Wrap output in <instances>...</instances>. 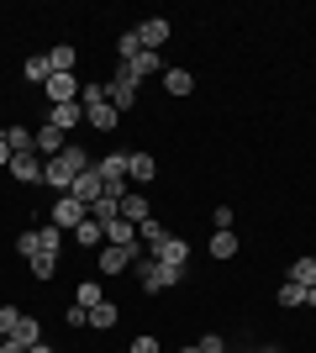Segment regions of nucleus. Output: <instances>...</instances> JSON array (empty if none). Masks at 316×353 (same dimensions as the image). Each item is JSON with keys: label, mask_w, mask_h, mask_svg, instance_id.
I'll use <instances>...</instances> for the list:
<instances>
[{"label": "nucleus", "mask_w": 316, "mask_h": 353, "mask_svg": "<svg viewBox=\"0 0 316 353\" xmlns=\"http://www.w3.org/2000/svg\"><path fill=\"white\" fill-rule=\"evenodd\" d=\"M85 169H90V153H85L79 143H69L59 159H48V163H43V185H53L59 195H69V190H74V179L85 174Z\"/></svg>", "instance_id": "f257e3e1"}, {"label": "nucleus", "mask_w": 316, "mask_h": 353, "mask_svg": "<svg viewBox=\"0 0 316 353\" xmlns=\"http://www.w3.org/2000/svg\"><path fill=\"white\" fill-rule=\"evenodd\" d=\"M16 253H21V259H59V253H63V227L48 221V227L21 232V237H16Z\"/></svg>", "instance_id": "f03ea898"}, {"label": "nucleus", "mask_w": 316, "mask_h": 353, "mask_svg": "<svg viewBox=\"0 0 316 353\" xmlns=\"http://www.w3.org/2000/svg\"><path fill=\"white\" fill-rule=\"evenodd\" d=\"M137 259H148V248H143V243H127V248L105 243V248L95 253V269H101V274H121V269H132Z\"/></svg>", "instance_id": "7ed1b4c3"}, {"label": "nucleus", "mask_w": 316, "mask_h": 353, "mask_svg": "<svg viewBox=\"0 0 316 353\" xmlns=\"http://www.w3.org/2000/svg\"><path fill=\"white\" fill-rule=\"evenodd\" d=\"M95 174H101V185H105V195H111V201H121V195H127V153H105L101 163H95Z\"/></svg>", "instance_id": "20e7f679"}, {"label": "nucleus", "mask_w": 316, "mask_h": 353, "mask_svg": "<svg viewBox=\"0 0 316 353\" xmlns=\"http://www.w3.org/2000/svg\"><path fill=\"white\" fill-rule=\"evenodd\" d=\"M185 269H169L158 264V259H137V280H143V290H169V285H180Z\"/></svg>", "instance_id": "39448f33"}, {"label": "nucleus", "mask_w": 316, "mask_h": 353, "mask_svg": "<svg viewBox=\"0 0 316 353\" xmlns=\"http://www.w3.org/2000/svg\"><path fill=\"white\" fill-rule=\"evenodd\" d=\"M148 259H158V264H169V269H185L190 264V243H185L180 232H169V237H158L148 248Z\"/></svg>", "instance_id": "423d86ee"}, {"label": "nucleus", "mask_w": 316, "mask_h": 353, "mask_svg": "<svg viewBox=\"0 0 316 353\" xmlns=\"http://www.w3.org/2000/svg\"><path fill=\"white\" fill-rule=\"evenodd\" d=\"M105 101L116 105V111H132L137 105V79L121 69V63H116V79H105Z\"/></svg>", "instance_id": "0eeeda50"}, {"label": "nucleus", "mask_w": 316, "mask_h": 353, "mask_svg": "<svg viewBox=\"0 0 316 353\" xmlns=\"http://www.w3.org/2000/svg\"><path fill=\"white\" fill-rule=\"evenodd\" d=\"M79 121H85V105H79V101H63V105H48V127H59V132H63V137L74 132Z\"/></svg>", "instance_id": "6e6552de"}, {"label": "nucleus", "mask_w": 316, "mask_h": 353, "mask_svg": "<svg viewBox=\"0 0 316 353\" xmlns=\"http://www.w3.org/2000/svg\"><path fill=\"white\" fill-rule=\"evenodd\" d=\"M85 216H90V206L74 201V195H59V201H53V227H79Z\"/></svg>", "instance_id": "1a4fd4ad"}, {"label": "nucleus", "mask_w": 316, "mask_h": 353, "mask_svg": "<svg viewBox=\"0 0 316 353\" xmlns=\"http://www.w3.org/2000/svg\"><path fill=\"white\" fill-rule=\"evenodd\" d=\"M11 179L16 185H43V159H37V153H16L11 159Z\"/></svg>", "instance_id": "9d476101"}, {"label": "nucleus", "mask_w": 316, "mask_h": 353, "mask_svg": "<svg viewBox=\"0 0 316 353\" xmlns=\"http://www.w3.org/2000/svg\"><path fill=\"white\" fill-rule=\"evenodd\" d=\"M169 32H174V27H169L164 16H148V21H143V27H137V43L148 48V53H158V48L169 43Z\"/></svg>", "instance_id": "9b49d317"}, {"label": "nucleus", "mask_w": 316, "mask_h": 353, "mask_svg": "<svg viewBox=\"0 0 316 353\" xmlns=\"http://www.w3.org/2000/svg\"><path fill=\"white\" fill-rule=\"evenodd\" d=\"M79 90L85 85H74V74H53V79L43 85V95H48V105H63V101H74Z\"/></svg>", "instance_id": "f8f14e48"}, {"label": "nucleus", "mask_w": 316, "mask_h": 353, "mask_svg": "<svg viewBox=\"0 0 316 353\" xmlns=\"http://www.w3.org/2000/svg\"><path fill=\"white\" fill-rule=\"evenodd\" d=\"M69 195H74V201H85V206H95V201H101V195H105L101 174H95V163H90V169H85V174L74 179V190H69Z\"/></svg>", "instance_id": "ddd939ff"}, {"label": "nucleus", "mask_w": 316, "mask_h": 353, "mask_svg": "<svg viewBox=\"0 0 316 353\" xmlns=\"http://www.w3.org/2000/svg\"><path fill=\"white\" fill-rule=\"evenodd\" d=\"M116 105L111 101H95V105H85V127H95V132H111V127H116Z\"/></svg>", "instance_id": "4468645a"}, {"label": "nucleus", "mask_w": 316, "mask_h": 353, "mask_svg": "<svg viewBox=\"0 0 316 353\" xmlns=\"http://www.w3.org/2000/svg\"><path fill=\"white\" fill-rule=\"evenodd\" d=\"M69 143H74V137H63L59 127H48V121L37 127V153H48V159H59V153H63Z\"/></svg>", "instance_id": "2eb2a0df"}, {"label": "nucleus", "mask_w": 316, "mask_h": 353, "mask_svg": "<svg viewBox=\"0 0 316 353\" xmlns=\"http://www.w3.org/2000/svg\"><path fill=\"white\" fill-rule=\"evenodd\" d=\"M196 90V74L190 69H164V95H174V101H185Z\"/></svg>", "instance_id": "dca6fc26"}, {"label": "nucleus", "mask_w": 316, "mask_h": 353, "mask_svg": "<svg viewBox=\"0 0 316 353\" xmlns=\"http://www.w3.org/2000/svg\"><path fill=\"white\" fill-rule=\"evenodd\" d=\"M148 216H153L148 195H137V190H127V195H121V221H132V227H137V221H148Z\"/></svg>", "instance_id": "f3484780"}, {"label": "nucleus", "mask_w": 316, "mask_h": 353, "mask_svg": "<svg viewBox=\"0 0 316 353\" xmlns=\"http://www.w3.org/2000/svg\"><path fill=\"white\" fill-rule=\"evenodd\" d=\"M121 69H127V74H132V79H137V85H143L148 74H158V69H164V59H158V53H148V48H143V53H137L132 63H121Z\"/></svg>", "instance_id": "a211bd4d"}, {"label": "nucleus", "mask_w": 316, "mask_h": 353, "mask_svg": "<svg viewBox=\"0 0 316 353\" xmlns=\"http://www.w3.org/2000/svg\"><path fill=\"white\" fill-rule=\"evenodd\" d=\"M101 243H105V227H101L95 216H85V221L74 227V248H101Z\"/></svg>", "instance_id": "6ab92c4d"}, {"label": "nucleus", "mask_w": 316, "mask_h": 353, "mask_svg": "<svg viewBox=\"0 0 316 353\" xmlns=\"http://www.w3.org/2000/svg\"><path fill=\"white\" fill-rule=\"evenodd\" d=\"M127 174H132V179H137V185H148V179H153V174H158V163H153V159H148V153H127Z\"/></svg>", "instance_id": "aec40b11"}, {"label": "nucleus", "mask_w": 316, "mask_h": 353, "mask_svg": "<svg viewBox=\"0 0 316 353\" xmlns=\"http://www.w3.org/2000/svg\"><path fill=\"white\" fill-rule=\"evenodd\" d=\"M105 243H116V248H127V243H137V227L132 221H105Z\"/></svg>", "instance_id": "412c9836"}, {"label": "nucleus", "mask_w": 316, "mask_h": 353, "mask_svg": "<svg viewBox=\"0 0 316 353\" xmlns=\"http://www.w3.org/2000/svg\"><path fill=\"white\" fill-rule=\"evenodd\" d=\"M11 338H16V343H27V348H32V343H43V322L21 311V322H16V332H11Z\"/></svg>", "instance_id": "4be33fe9"}, {"label": "nucleus", "mask_w": 316, "mask_h": 353, "mask_svg": "<svg viewBox=\"0 0 316 353\" xmlns=\"http://www.w3.org/2000/svg\"><path fill=\"white\" fill-rule=\"evenodd\" d=\"M290 280L311 290V285H316V253H306V259H295V264H290Z\"/></svg>", "instance_id": "5701e85b"}, {"label": "nucleus", "mask_w": 316, "mask_h": 353, "mask_svg": "<svg viewBox=\"0 0 316 353\" xmlns=\"http://www.w3.org/2000/svg\"><path fill=\"white\" fill-rule=\"evenodd\" d=\"M101 301H105V295H101V280H79V285H74V306L90 311V306H101Z\"/></svg>", "instance_id": "b1692460"}, {"label": "nucleus", "mask_w": 316, "mask_h": 353, "mask_svg": "<svg viewBox=\"0 0 316 353\" xmlns=\"http://www.w3.org/2000/svg\"><path fill=\"white\" fill-rule=\"evenodd\" d=\"M116 316H121L116 301H101V306H90V327H101V332H105V327H116Z\"/></svg>", "instance_id": "393cba45"}, {"label": "nucleus", "mask_w": 316, "mask_h": 353, "mask_svg": "<svg viewBox=\"0 0 316 353\" xmlns=\"http://www.w3.org/2000/svg\"><path fill=\"white\" fill-rule=\"evenodd\" d=\"M158 237H169V227L158 216H148V221H137V243H143V248H153V243H158Z\"/></svg>", "instance_id": "a878e982"}, {"label": "nucleus", "mask_w": 316, "mask_h": 353, "mask_svg": "<svg viewBox=\"0 0 316 353\" xmlns=\"http://www.w3.org/2000/svg\"><path fill=\"white\" fill-rule=\"evenodd\" d=\"M74 59H79V53H74V48H69V43H59V48H53V53H48V63H53V74H74Z\"/></svg>", "instance_id": "bb28decb"}, {"label": "nucleus", "mask_w": 316, "mask_h": 353, "mask_svg": "<svg viewBox=\"0 0 316 353\" xmlns=\"http://www.w3.org/2000/svg\"><path fill=\"white\" fill-rule=\"evenodd\" d=\"M21 74H27V85H48V79H53V63H48V53H43V59H27V69H21Z\"/></svg>", "instance_id": "cd10ccee"}, {"label": "nucleus", "mask_w": 316, "mask_h": 353, "mask_svg": "<svg viewBox=\"0 0 316 353\" xmlns=\"http://www.w3.org/2000/svg\"><path fill=\"white\" fill-rule=\"evenodd\" d=\"M238 253V232H211V259H232Z\"/></svg>", "instance_id": "c85d7f7f"}, {"label": "nucleus", "mask_w": 316, "mask_h": 353, "mask_svg": "<svg viewBox=\"0 0 316 353\" xmlns=\"http://www.w3.org/2000/svg\"><path fill=\"white\" fill-rule=\"evenodd\" d=\"M90 216L101 221V227H105V221H116V216H121V201H111V195H101V201H95V206H90Z\"/></svg>", "instance_id": "c756f323"}, {"label": "nucleus", "mask_w": 316, "mask_h": 353, "mask_svg": "<svg viewBox=\"0 0 316 353\" xmlns=\"http://www.w3.org/2000/svg\"><path fill=\"white\" fill-rule=\"evenodd\" d=\"M116 53H121V63H132L137 53H143V43H137V32H121V37H116Z\"/></svg>", "instance_id": "7c9ffc66"}, {"label": "nucleus", "mask_w": 316, "mask_h": 353, "mask_svg": "<svg viewBox=\"0 0 316 353\" xmlns=\"http://www.w3.org/2000/svg\"><path fill=\"white\" fill-rule=\"evenodd\" d=\"M280 306H306V285L285 280V285H280Z\"/></svg>", "instance_id": "2f4dec72"}, {"label": "nucleus", "mask_w": 316, "mask_h": 353, "mask_svg": "<svg viewBox=\"0 0 316 353\" xmlns=\"http://www.w3.org/2000/svg\"><path fill=\"white\" fill-rule=\"evenodd\" d=\"M27 264H32L37 280H53V274H59V259H27Z\"/></svg>", "instance_id": "473e14b6"}, {"label": "nucleus", "mask_w": 316, "mask_h": 353, "mask_svg": "<svg viewBox=\"0 0 316 353\" xmlns=\"http://www.w3.org/2000/svg\"><path fill=\"white\" fill-rule=\"evenodd\" d=\"M16 322H21V311H16V306H0V338H11Z\"/></svg>", "instance_id": "72a5a7b5"}, {"label": "nucleus", "mask_w": 316, "mask_h": 353, "mask_svg": "<svg viewBox=\"0 0 316 353\" xmlns=\"http://www.w3.org/2000/svg\"><path fill=\"white\" fill-rule=\"evenodd\" d=\"M196 348H200V353H227V343H222V332H206Z\"/></svg>", "instance_id": "f704fd0d"}, {"label": "nucleus", "mask_w": 316, "mask_h": 353, "mask_svg": "<svg viewBox=\"0 0 316 353\" xmlns=\"http://www.w3.org/2000/svg\"><path fill=\"white\" fill-rule=\"evenodd\" d=\"M63 322H69V327H90V311H85V306H69V311H63Z\"/></svg>", "instance_id": "c9c22d12"}, {"label": "nucleus", "mask_w": 316, "mask_h": 353, "mask_svg": "<svg viewBox=\"0 0 316 353\" xmlns=\"http://www.w3.org/2000/svg\"><path fill=\"white\" fill-rule=\"evenodd\" d=\"M127 353H164V348H158V338H148V332H143V338H137Z\"/></svg>", "instance_id": "e433bc0d"}, {"label": "nucleus", "mask_w": 316, "mask_h": 353, "mask_svg": "<svg viewBox=\"0 0 316 353\" xmlns=\"http://www.w3.org/2000/svg\"><path fill=\"white\" fill-rule=\"evenodd\" d=\"M211 221H216V232H232V211H227V206L211 211Z\"/></svg>", "instance_id": "4c0bfd02"}, {"label": "nucleus", "mask_w": 316, "mask_h": 353, "mask_svg": "<svg viewBox=\"0 0 316 353\" xmlns=\"http://www.w3.org/2000/svg\"><path fill=\"white\" fill-rule=\"evenodd\" d=\"M11 159L16 153H11V143H6V132H0V169H11Z\"/></svg>", "instance_id": "58836bf2"}, {"label": "nucleus", "mask_w": 316, "mask_h": 353, "mask_svg": "<svg viewBox=\"0 0 316 353\" xmlns=\"http://www.w3.org/2000/svg\"><path fill=\"white\" fill-rule=\"evenodd\" d=\"M0 353H27V343H16V338H0Z\"/></svg>", "instance_id": "ea45409f"}, {"label": "nucleus", "mask_w": 316, "mask_h": 353, "mask_svg": "<svg viewBox=\"0 0 316 353\" xmlns=\"http://www.w3.org/2000/svg\"><path fill=\"white\" fill-rule=\"evenodd\" d=\"M27 353H59V348H48V343H32V348Z\"/></svg>", "instance_id": "a19ab883"}, {"label": "nucleus", "mask_w": 316, "mask_h": 353, "mask_svg": "<svg viewBox=\"0 0 316 353\" xmlns=\"http://www.w3.org/2000/svg\"><path fill=\"white\" fill-rule=\"evenodd\" d=\"M306 306H311V311H316V285H311V290H306Z\"/></svg>", "instance_id": "79ce46f5"}, {"label": "nucleus", "mask_w": 316, "mask_h": 353, "mask_svg": "<svg viewBox=\"0 0 316 353\" xmlns=\"http://www.w3.org/2000/svg\"><path fill=\"white\" fill-rule=\"evenodd\" d=\"M180 353H200V348H180Z\"/></svg>", "instance_id": "37998d69"}]
</instances>
